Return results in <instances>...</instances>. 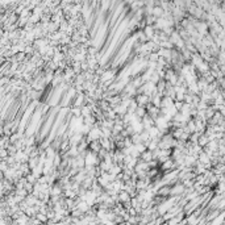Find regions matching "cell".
Wrapping results in <instances>:
<instances>
[{
	"label": "cell",
	"mask_w": 225,
	"mask_h": 225,
	"mask_svg": "<svg viewBox=\"0 0 225 225\" xmlns=\"http://www.w3.org/2000/svg\"><path fill=\"white\" fill-rule=\"evenodd\" d=\"M134 101H136V104L138 105V107H142V108H146L148 105L150 104V98L148 95H145V94H137L134 96Z\"/></svg>",
	"instance_id": "6da1fadb"
},
{
	"label": "cell",
	"mask_w": 225,
	"mask_h": 225,
	"mask_svg": "<svg viewBox=\"0 0 225 225\" xmlns=\"http://www.w3.org/2000/svg\"><path fill=\"white\" fill-rule=\"evenodd\" d=\"M140 157H141V161H144V162H152V161H154V158H153V153H152V152H149V150H146V152H144Z\"/></svg>",
	"instance_id": "7a4b0ae2"
}]
</instances>
